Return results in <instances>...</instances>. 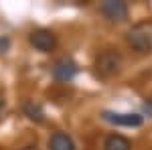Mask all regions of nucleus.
<instances>
[{
	"mask_svg": "<svg viewBox=\"0 0 152 150\" xmlns=\"http://www.w3.org/2000/svg\"><path fill=\"white\" fill-rule=\"evenodd\" d=\"M49 148L51 150H75V142L69 134L65 132H55L49 138Z\"/></svg>",
	"mask_w": 152,
	"mask_h": 150,
	"instance_id": "0eeeda50",
	"label": "nucleus"
},
{
	"mask_svg": "<svg viewBox=\"0 0 152 150\" xmlns=\"http://www.w3.org/2000/svg\"><path fill=\"white\" fill-rule=\"evenodd\" d=\"M102 120L114 126H126V128H138L144 122V116L140 114H118V112H102Z\"/></svg>",
	"mask_w": 152,
	"mask_h": 150,
	"instance_id": "39448f33",
	"label": "nucleus"
},
{
	"mask_svg": "<svg viewBox=\"0 0 152 150\" xmlns=\"http://www.w3.org/2000/svg\"><path fill=\"white\" fill-rule=\"evenodd\" d=\"M28 41L41 53H51L57 47V37H55V33L53 31H47V29H37V31H33L31 37H28Z\"/></svg>",
	"mask_w": 152,
	"mask_h": 150,
	"instance_id": "20e7f679",
	"label": "nucleus"
},
{
	"mask_svg": "<svg viewBox=\"0 0 152 150\" xmlns=\"http://www.w3.org/2000/svg\"><path fill=\"white\" fill-rule=\"evenodd\" d=\"M51 73L57 81H71L77 75V63L69 57H61L59 61H55Z\"/></svg>",
	"mask_w": 152,
	"mask_h": 150,
	"instance_id": "423d86ee",
	"label": "nucleus"
},
{
	"mask_svg": "<svg viewBox=\"0 0 152 150\" xmlns=\"http://www.w3.org/2000/svg\"><path fill=\"white\" fill-rule=\"evenodd\" d=\"M130 148H132L130 140L120 136V134H110L104 142V150H130Z\"/></svg>",
	"mask_w": 152,
	"mask_h": 150,
	"instance_id": "6e6552de",
	"label": "nucleus"
},
{
	"mask_svg": "<svg viewBox=\"0 0 152 150\" xmlns=\"http://www.w3.org/2000/svg\"><path fill=\"white\" fill-rule=\"evenodd\" d=\"M4 104H6V102H4V93L0 91V112H2V108H4Z\"/></svg>",
	"mask_w": 152,
	"mask_h": 150,
	"instance_id": "9b49d317",
	"label": "nucleus"
},
{
	"mask_svg": "<svg viewBox=\"0 0 152 150\" xmlns=\"http://www.w3.org/2000/svg\"><path fill=\"white\" fill-rule=\"evenodd\" d=\"M99 12L112 23H124L128 18V4L122 0H105L99 4Z\"/></svg>",
	"mask_w": 152,
	"mask_h": 150,
	"instance_id": "f03ea898",
	"label": "nucleus"
},
{
	"mask_svg": "<svg viewBox=\"0 0 152 150\" xmlns=\"http://www.w3.org/2000/svg\"><path fill=\"white\" fill-rule=\"evenodd\" d=\"M23 150H37L35 146H26V148H23Z\"/></svg>",
	"mask_w": 152,
	"mask_h": 150,
	"instance_id": "f8f14e48",
	"label": "nucleus"
},
{
	"mask_svg": "<svg viewBox=\"0 0 152 150\" xmlns=\"http://www.w3.org/2000/svg\"><path fill=\"white\" fill-rule=\"evenodd\" d=\"M128 45L136 51V53H150L152 51V23L148 20H142L136 23L126 35Z\"/></svg>",
	"mask_w": 152,
	"mask_h": 150,
	"instance_id": "f257e3e1",
	"label": "nucleus"
},
{
	"mask_svg": "<svg viewBox=\"0 0 152 150\" xmlns=\"http://www.w3.org/2000/svg\"><path fill=\"white\" fill-rule=\"evenodd\" d=\"M24 116L31 120V122H45V112H43V108L35 102H26L24 104Z\"/></svg>",
	"mask_w": 152,
	"mask_h": 150,
	"instance_id": "1a4fd4ad",
	"label": "nucleus"
},
{
	"mask_svg": "<svg viewBox=\"0 0 152 150\" xmlns=\"http://www.w3.org/2000/svg\"><path fill=\"white\" fill-rule=\"evenodd\" d=\"M8 45H10V41H8L6 37H4V39L0 37V53H6V49H8Z\"/></svg>",
	"mask_w": 152,
	"mask_h": 150,
	"instance_id": "9d476101",
	"label": "nucleus"
},
{
	"mask_svg": "<svg viewBox=\"0 0 152 150\" xmlns=\"http://www.w3.org/2000/svg\"><path fill=\"white\" fill-rule=\"evenodd\" d=\"M120 65H122V59L118 55L116 51H112V49H107L104 51L97 61H95V67H97V73L102 75V77H110V75H114L118 69H120Z\"/></svg>",
	"mask_w": 152,
	"mask_h": 150,
	"instance_id": "7ed1b4c3",
	"label": "nucleus"
}]
</instances>
